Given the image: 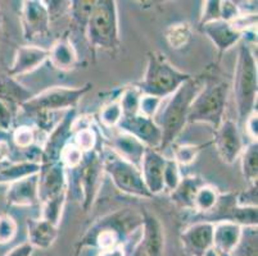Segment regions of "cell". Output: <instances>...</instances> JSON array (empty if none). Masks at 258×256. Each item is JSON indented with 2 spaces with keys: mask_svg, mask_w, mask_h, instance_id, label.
<instances>
[{
  "mask_svg": "<svg viewBox=\"0 0 258 256\" xmlns=\"http://www.w3.org/2000/svg\"><path fill=\"white\" fill-rule=\"evenodd\" d=\"M142 225L143 211L131 208L119 209L95 220L80 238L76 250L81 252L85 247H94L100 251L126 246L131 234L142 229Z\"/></svg>",
  "mask_w": 258,
  "mask_h": 256,
  "instance_id": "1",
  "label": "cell"
},
{
  "mask_svg": "<svg viewBox=\"0 0 258 256\" xmlns=\"http://www.w3.org/2000/svg\"><path fill=\"white\" fill-rule=\"evenodd\" d=\"M206 81L202 77H190L182 83L165 105L156 123L162 132L161 146L158 151H165L176 141L187 124V116L196 96L202 90Z\"/></svg>",
  "mask_w": 258,
  "mask_h": 256,
  "instance_id": "2",
  "label": "cell"
},
{
  "mask_svg": "<svg viewBox=\"0 0 258 256\" xmlns=\"http://www.w3.org/2000/svg\"><path fill=\"white\" fill-rule=\"evenodd\" d=\"M257 76V60L252 48L248 42H243L238 49L233 82L234 100L240 123L247 121L248 117L255 110L258 93Z\"/></svg>",
  "mask_w": 258,
  "mask_h": 256,
  "instance_id": "3",
  "label": "cell"
},
{
  "mask_svg": "<svg viewBox=\"0 0 258 256\" xmlns=\"http://www.w3.org/2000/svg\"><path fill=\"white\" fill-rule=\"evenodd\" d=\"M190 77L189 73H185L171 64L163 53L151 51L148 53L144 76L135 84L143 95L163 100L172 95Z\"/></svg>",
  "mask_w": 258,
  "mask_h": 256,
  "instance_id": "4",
  "label": "cell"
},
{
  "mask_svg": "<svg viewBox=\"0 0 258 256\" xmlns=\"http://www.w3.org/2000/svg\"><path fill=\"white\" fill-rule=\"evenodd\" d=\"M85 37L93 50L116 54L121 46L118 9L114 0H95Z\"/></svg>",
  "mask_w": 258,
  "mask_h": 256,
  "instance_id": "5",
  "label": "cell"
},
{
  "mask_svg": "<svg viewBox=\"0 0 258 256\" xmlns=\"http://www.w3.org/2000/svg\"><path fill=\"white\" fill-rule=\"evenodd\" d=\"M229 94L227 82H206L191 103L187 123H206L217 130L225 121Z\"/></svg>",
  "mask_w": 258,
  "mask_h": 256,
  "instance_id": "6",
  "label": "cell"
},
{
  "mask_svg": "<svg viewBox=\"0 0 258 256\" xmlns=\"http://www.w3.org/2000/svg\"><path fill=\"white\" fill-rule=\"evenodd\" d=\"M67 172H70V180L67 177L69 192L72 190L75 194H79L81 206L84 211L88 213L95 203L102 186V178L104 175L103 150L98 147L97 150L85 154L81 165Z\"/></svg>",
  "mask_w": 258,
  "mask_h": 256,
  "instance_id": "7",
  "label": "cell"
},
{
  "mask_svg": "<svg viewBox=\"0 0 258 256\" xmlns=\"http://www.w3.org/2000/svg\"><path fill=\"white\" fill-rule=\"evenodd\" d=\"M93 89V83L83 84L77 88H69V86H54V88L46 89L37 95H34L29 102L21 107V109L27 116L36 117H48L59 110L76 109L80 100Z\"/></svg>",
  "mask_w": 258,
  "mask_h": 256,
  "instance_id": "8",
  "label": "cell"
},
{
  "mask_svg": "<svg viewBox=\"0 0 258 256\" xmlns=\"http://www.w3.org/2000/svg\"><path fill=\"white\" fill-rule=\"evenodd\" d=\"M103 166L104 173L109 176L119 192L140 199L154 197L145 187L140 169L117 156L109 149L103 151Z\"/></svg>",
  "mask_w": 258,
  "mask_h": 256,
  "instance_id": "9",
  "label": "cell"
},
{
  "mask_svg": "<svg viewBox=\"0 0 258 256\" xmlns=\"http://www.w3.org/2000/svg\"><path fill=\"white\" fill-rule=\"evenodd\" d=\"M193 220L212 223V224L230 222L236 223L241 227H257L258 209L239 206L235 192H226V194H220L216 205L208 213L194 215Z\"/></svg>",
  "mask_w": 258,
  "mask_h": 256,
  "instance_id": "10",
  "label": "cell"
},
{
  "mask_svg": "<svg viewBox=\"0 0 258 256\" xmlns=\"http://www.w3.org/2000/svg\"><path fill=\"white\" fill-rule=\"evenodd\" d=\"M23 39L31 45L44 40L50 34L51 18L48 7L43 0H26L21 9Z\"/></svg>",
  "mask_w": 258,
  "mask_h": 256,
  "instance_id": "11",
  "label": "cell"
},
{
  "mask_svg": "<svg viewBox=\"0 0 258 256\" xmlns=\"http://www.w3.org/2000/svg\"><path fill=\"white\" fill-rule=\"evenodd\" d=\"M77 118V108L64 113L63 118L49 131L44 146L41 147V165L60 161L63 149L71 142L74 135V124Z\"/></svg>",
  "mask_w": 258,
  "mask_h": 256,
  "instance_id": "12",
  "label": "cell"
},
{
  "mask_svg": "<svg viewBox=\"0 0 258 256\" xmlns=\"http://www.w3.org/2000/svg\"><path fill=\"white\" fill-rule=\"evenodd\" d=\"M217 154L225 164H234L243 152L245 144L238 124L231 119H225L217 130H215L213 138Z\"/></svg>",
  "mask_w": 258,
  "mask_h": 256,
  "instance_id": "13",
  "label": "cell"
},
{
  "mask_svg": "<svg viewBox=\"0 0 258 256\" xmlns=\"http://www.w3.org/2000/svg\"><path fill=\"white\" fill-rule=\"evenodd\" d=\"M117 128L138 138L145 147L158 150L161 146V128L153 118L143 117L139 113L135 116H122Z\"/></svg>",
  "mask_w": 258,
  "mask_h": 256,
  "instance_id": "14",
  "label": "cell"
},
{
  "mask_svg": "<svg viewBox=\"0 0 258 256\" xmlns=\"http://www.w3.org/2000/svg\"><path fill=\"white\" fill-rule=\"evenodd\" d=\"M180 241L187 256H206L213 248V224L193 222L181 232Z\"/></svg>",
  "mask_w": 258,
  "mask_h": 256,
  "instance_id": "15",
  "label": "cell"
},
{
  "mask_svg": "<svg viewBox=\"0 0 258 256\" xmlns=\"http://www.w3.org/2000/svg\"><path fill=\"white\" fill-rule=\"evenodd\" d=\"M62 194H69L67 170L60 161L41 165L39 172V201L40 204Z\"/></svg>",
  "mask_w": 258,
  "mask_h": 256,
  "instance_id": "16",
  "label": "cell"
},
{
  "mask_svg": "<svg viewBox=\"0 0 258 256\" xmlns=\"http://www.w3.org/2000/svg\"><path fill=\"white\" fill-rule=\"evenodd\" d=\"M166 160H167V158L161 151L147 147L142 163H140L139 169L144 185L153 196L161 194L165 190L163 170H165Z\"/></svg>",
  "mask_w": 258,
  "mask_h": 256,
  "instance_id": "17",
  "label": "cell"
},
{
  "mask_svg": "<svg viewBox=\"0 0 258 256\" xmlns=\"http://www.w3.org/2000/svg\"><path fill=\"white\" fill-rule=\"evenodd\" d=\"M46 60H48V49L36 45V44L20 46L16 50L15 59L7 73L17 78L20 76H25V74L34 72Z\"/></svg>",
  "mask_w": 258,
  "mask_h": 256,
  "instance_id": "18",
  "label": "cell"
},
{
  "mask_svg": "<svg viewBox=\"0 0 258 256\" xmlns=\"http://www.w3.org/2000/svg\"><path fill=\"white\" fill-rule=\"evenodd\" d=\"M7 206L39 205V173L8 185L6 192Z\"/></svg>",
  "mask_w": 258,
  "mask_h": 256,
  "instance_id": "19",
  "label": "cell"
},
{
  "mask_svg": "<svg viewBox=\"0 0 258 256\" xmlns=\"http://www.w3.org/2000/svg\"><path fill=\"white\" fill-rule=\"evenodd\" d=\"M201 28L203 34L212 41L215 48L217 49L220 58L222 54L239 44V41L243 39V35L231 23L222 20L203 25L201 26Z\"/></svg>",
  "mask_w": 258,
  "mask_h": 256,
  "instance_id": "20",
  "label": "cell"
},
{
  "mask_svg": "<svg viewBox=\"0 0 258 256\" xmlns=\"http://www.w3.org/2000/svg\"><path fill=\"white\" fill-rule=\"evenodd\" d=\"M140 242L148 256H163L165 252V231L161 220L154 214L143 211V225Z\"/></svg>",
  "mask_w": 258,
  "mask_h": 256,
  "instance_id": "21",
  "label": "cell"
},
{
  "mask_svg": "<svg viewBox=\"0 0 258 256\" xmlns=\"http://www.w3.org/2000/svg\"><path fill=\"white\" fill-rule=\"evenodd\" d=\"M48 62L54 69L60 72H70L76 68L79 55L69 36H63L53 42V45L48 49Z\"/></svg>",
  "mask_w": 258,
  "mask_h": 256,
  "instance_id": "22",
  "label": "cell"
},
{
  "mask_svg": "<svg viewBox=\"0 0 258 256\" xmlns=\"http://www.w3.org/2000/svg\"><path fill=\"white\" fill-rule=\"evenodd\" d=\"M108 149L127 163L139 168L147 147L130 133L118 131L111 138V147H108Z\"/></svg>",
  "mask_w": 258,
  "mask_h": 256,
  "instance_id": "23",
  "label": "cell"
},
{
  "mask_svg": "<svg viewBox=\"0 0 258 256\" xmlns=\"http://www.w3.org/2000/svg\"><path fill=\"white\" fill-rule=\"evenodd\" d=\"M59 233V227L43 218H29L27 219V236L29 243L39 250H48L53 246Z\"/></svg>",
  "mask_w": 258,
  "mask_h": 256,
  "instance_id": "24",
  "label": "cell"
},
{
  "mask_svg": "<svg viewBox=\"0 0 258 256\" xmlns=\"http://www.w3.org/2000/svg\"><path fill=\"white\" fill-rule=\"evenodd\" d=\"M243 227L236 223L221 222L213 224V248L217 255H227L238 246Z\"/></svg>",
  "mask_w": 258,
  "mask_h": 256,
  "instance_id": "25",
  "label": "cell"
},
{
  "mask_svg": "<svg viewBox=\"0 0 258 256\" xmlns=\"http://www.w3.org/2000/svg\"><path fill=\"white\" fill-rule=\"evenodd\" d=\"M34 94L23 86L17 78L0 72V100L8 104L13 110L21 108Z\"/></svg>",
  "mask_w": 258,
  "mask_h": 256,
  "instance_id": "26",
  "label": "cell"
},
{
  "mask_svg": "<svg viewBox=\"0 0 258 256\" xmlns=\"http://www.w3.org/2000/svg\"><path fill=\"white\" fill-rule=\"evenodd\" d=\"M205 183L206 181L199 177V176L182 177L177 187L170 192L171 201L179 208L185 209V210H193V204L197 192Z\"/></svg>",
  "mask_w": 258,
  "mask_h": 256,
  "instance_id": "27",
  "label": "cell"
},
{
  "mask_svg": "<svg viewBox=\"0 0 258 256\" xmlns=\"http://www.w3.org/2000/svg\"><path fill=\"white\" fill-rule=\"evenodd\" d=\"M40 169H41V164L36 163V161H11L0 169V185H3V183L11 185L16 181L37 175Z\"/></svg>",
  "mask_w": 258,
  "mask_h": 256,
  "instance_id": "28",
  "label": "cell"
},
{
  "mask_svg": "<svg viewBox=\"0 0 258 256\" xmlns=\"http://www.w3.org/2000/svg\"><path fill=\"white\" fill-rule=\"evenodd\" d=\"M95 0H74L69 4V16L72 27L85 36L86 27L90 20Z\"/></svg>",
  "mask_w": 258,
  "mask_h": 256,
  "instance_id": "29",
  "label": "cell"
},
{
  "mask_svg": "<svg viewBox=\"0 0 258 256\" xmlns=\"http://www.w3.org/2000/svg\"><path fill=\"white\" fill-rule=\"evenodd\" d=\"M241 173L244 180L248 182V186L257 185L258 180V144L257 141H250L245 145L240 155Z\"/></svg>",
  "mask_w": 258,
  "mask_h": 256,
  "instance_id": "30",
  "label": "cell"
},
{
  "mask_svg": "<svg viewBox=\"0 0 258 256\" xmlns=\"http://www.w3.org/2000/svg\"><path fill=\"white\" fill-rule=\"evenodd\" d=\"M72 144L76 145L84 154L94 151L99 147V132L91 124H85V126L75 128L74 135H72Z\"/></svg>",
  "mask_w": 258,
  "mask_h": 256,
  "instance_id": "31",
  "label": "cell"
},
{
  "mask_svg": "<svg viewBox=\"0 0 258 256\" xmlns=\"http://www.w3.org/2000/svg\"><path fill=\"white\" fill-rule=\"evenodd\" d=\"M220 194H221V192L219 191L217 187L206 182L205 185L198 190V192H197L196 195V199H194L193 210L196 211V215L208 213V211L216 205V203L219 200Z\"/></svg>",
  "mask_w": 258,
  "mask_h": 256,
  "instance_id": "32",
  "label": "cell"
},
{
  "mask_svg": "<svg viewBox=\"0 0 258 256\" xmlns=\"http://www.w3.org/2000/svg\"><path fill=\"white\" fill-rule=\"evenodd\" d=\"M165 39L170 48L184 49L191 39V27L186 22L172 23L165 30Z\"/></svg>",
  "mask_w": 258,
  "mask_h": 256,
  "instance_id": "33",
  "label": "cell"
},
{
  "mask_svg": "<svg viewBox=\"0 0 258 256\" xmlns=\"http://www.w3.org/2000/svg\"><path fill=\"white\" fill-rule=\"evenodd\" d=\"M219 256H258L257 227H243V233L238 246L227 255Z\"/></svg>",
  "mask_w": 258,
  "mask_h": 256,
  "instance_id": "34",
  "label": "cell"
},
{
  "mask_svg": "<svg viewBox=\"0 0 258 256\" xmlns=\"http://www.w3.org/2000/svg\"><path fill=\"white\" fill-rule=\"evenodd\" d=\"M39 131L37 127L30 126V124L16 127L15 130L12 131V142L18 150L26 151L35 146Z\"/></svg>",
  "mask_w": 258,
  "mask_h": 256,
  "instance_id": "35",
  "label": "cell"
},
{
  "mask_svg": "<svg viewBox=\"0 0 258 256\" xmlns=\"http://www.w3.org/2000/svg\"><path fill=\"white\" fill-rule=\"evenodd\" d=\"M69 194H62L57 197H53L50 200H46L41 203V217L43 219L53 223V224L59 227L60 219H62L63 209H64L66 201H67Z\"/></svg>",
  "mask_w": 258,
  "mask_h": 256,
  "instance_id": "36",
  "label": "cell"
},
{
  "mask_svg": "<svg viewBox=\"0 0 258 256\" xmlns=\"http://www.w3.org/2000/svg\"><path fill=\"white\" fill-rule=\"evenodd\" d=\"M143 94L140 93L137 84H131L122 90V94L118 98V103L121 105L123 116H135L139 113V103Z\"/></svg>",
  "mask_w": 258,
  "mask_h": 256,
  "instance_id": "37",
  "label": "cell"
},
{
  "mask_svg": "<svg viewBox=\"0 0 258 256\" xmlns=\"http://www.w3.org/2000/svg\"><path fill=\"white\" fill-rule=\"evenodd\" d=\"M122 116L123 114H122L121 105H119L118 99H117L114 102H109L108 104H105L100 109L98 118H99L100 124L105 128H117Z\"/></svg>",
  "mask_w": 258,
  "mask_h": 256,
  "instance_id": "38",
  "label": "cell"
},
{
  "mask_svg": "<svg viewBox=\"0 0 258 256\" xmlns=\"http://www.w3.org/2000/svg\"><path fill=\"white\" fill-rule=\"evenodd\" d=\"M206 145H179L173 149V160L179 164L180 166L190 165L197 160L203 147L208 146Z\"/></svg>",
  "mask_w": 258,
  "mask_h": 256,
  "instance_id": "39",
  "label": "cell"
},
{
  "mask_svg": "<svg viewBox=\"0 0 258 256\" xmlns=\"http://www.w3.org/2000/svg\"><path fill=\"white\" fill-rule=\"evenodd\" d=\"M18 233V224L9 213L0 214V245H8Z\"/></svg>",
  "mask_w": 258,
  "mask_h": 256,
  "instance_id": "40",
  "label": "cell"
},
{
  "mask_svg": "<svg viewBox=\"0 0 258 256\" xmlns=\"http://www.w3.org/2000/svg\"><path fill=\"white\" fill-rule=\"evenodd\" d=\"M84 154L79 147L72 142H69L67 146L63 149L62 155H60V163L66 168V170H74V169L79 168L84 160Z\"/></svg>",
  "mask_w": 258,
  "mask_h": 256,
  "instance_id": "41",
  "label": "cell"
},
{
  "mask_svg": "<svg viewBox=\"0 0 258 256\" xmlns=\"http://www.w3.org/2000/svg\"><path fill=\"white\" fill-rule=\"evenodd\" d=\"M181 178L182 176L179 164L176 163L172 158H167L165 170H163V185H165V190H167L170 192L173 191L180 183Z\"/></svg>",
  "mask_w": 258,
  "mask_h": 256,
  "instance_id": "42",
  "label": "cell"
},
{
  "mask_svg": "<svg viewBox=\"0 0 258 256\" xmlns=\"http://www.w3.org/2000/svg\"><path fill=\"white\" fill-rule=\"evenodd\" d=\"M220 20H221V2H219V0L203 2L201 17H199V26L207 25V23Z\"/></svg>",
  "mask_w": 258,
  "mask_h": 256,
  "instance_id": "43",
  "label": "cell"
},
{
  "mask_svg": "<svg viewBox=\"0 0 258 256\" xmlns=\"http://www.w3.org/2000/svg\"><path fill=\"white\" fill-rule=\"evenodd\" d=\"M161 103V99L149 95H142L139 103V114L143 117H147V118H153L156 113L158 112Z\"/></svg>",
  "mask_w": 258,
  "mask_h": 256,
  "instance_id": "44",
  "label": "cell"
},
{
  "mask_svg": "<svg viewBox=\"0 0 258 256\" xmlns=\"http://www.w3.org/2000/svg\"><path fill=\"white\" fill-rule=\"evenodd\" d=\"M258 195H257V185L248 186L247 190L238 192L236 194V201L239 206L243 208H257L258 205Z\"/></svg>",
  "mask_w": 258,
  "mask_h": 256,
  "instance_id": "45",
  "label": "cell"
},
{
  "mask_svg": "<svg viewBox=\"0 0 258 256\" xmlns=\"http://www.w3.org/2000/svg\"><path fill=\"white\" fill-rule=\"evenodd\" d=\"M16 110L0 100V131H9L13 126Z\"/></svg>",
  "mask_w": 258,
  "mask_h": 256,
  "instance_id": "46",
  "label": "cell"
},
{
  "mask_svg": "<svg viewBox=\"0 0 258 256\" xmlns=\"http://www.w3.org/2000/svg\"><path fill=\"white\" fill-rule=\"evenodd\" d=\"M240 16V11H239L236 2H221V20L225 22H234L236 18Z\"/></svg>",
  "mask_w": 258,
  "mask_h": 256,
  "instance_id": "47",
  "label": "cell"
},
{
  "mask_svg": "<svg viewBox=\"0 0 258 256\" xmlns=\"http://www.w3.org/2000/svg\"><path fill=\"white\" fill-rule=\"evenodd\" d=\"M244 126H245V131H247L248 136H249L250 141H257L258 137V118H257V109L250 114L247 118V121L244 122Z\"/></svg>",
  "mask_w": 258,
  "mask_h": 256,
  "instance_id": "48",
  "label": "cell"
},
{
  "mask_svg": "<svg viewBox=\"0 0 258 256\" xmlns=\"http://www.w3.org/2000/svg\"><path fill=\"white\" fill-rule=\"evenodd\" d=\"M32 253H34V247L29 242H25L12 248L6 256H32Z\"/></svg>",
  "mask_w": 258,
  "mask_h": 256,
  "instance_id": "49",
  "label": "cell"
},
{
  "mask_svg": "<svg viewBox=\"0 0 258 256\" xmlns=\"http://www.w3.org/2000/svg\"><path fill=\"white\" fill-rule=\"evenodd\" d=\"M128 251H126V246H116V247L100 250L98 256H128Z\"/></svg>",
  "mask_w": 258,
  "mask_h": 256,
  "instance_id": "50",
  "label": "cell"
},
{
  "mask_svg": "<svg viewBox=\"0 0 258 256\" xmlns=\"http://www.w3.org/2000/svg\"><path fill=\"white\" fill-rule=\"evenodd\" d=\"M128 256H148L144 250V246H143V243L140 242V239H139V242L137 243V246L133 248V251L128 253Z\"/></svg>",
  "mask_w": 258,
  "mask_h": 256,
  "instance_id": "51",
  "label": "cell"
},
{
  "mask_svg": "<svg viewBox=\"0 0 258 256\" xmlns=\"http://www.w3.org/2000/svg\"><path fill=\"white\" fill-rule=\"evenodd\" d=\"M206 256H219V255H217V253H216L213 250H211L210 252H207V255H206Z\"/></svg>",
  "mask_w": 258,
  "mask_h": 256,
  "instance_id": "52",
  "label": "cell"
},
{
  "mask_svg": "<svg viewBox=\"0 0 258 256\" xmlns=\"http://www.w3.org/2000/svg\"><path fill=\"white\" fill-rule=\"evenodd\" d=\"M80 253H81V252H80V251H77V250H75V252H74V255H72V256H80Z\"/></svg>",
  "mask_w": 258,
  "mask_h": 256,
  "instance_id": "53",
  "label": "cell"
},
{
  "mask_svg": "<svg viewBox=\"0 0 258 256\" xmlns=\"http://www.w3.org/2000/svg\"><path fill=\"white\" fill-rule=\"evenodd\" d=\"M3 166H4V165H0V169H2V168H3Z\"/></svg>",
  "mask_w": 258,
  "mask_h": 256,
  "instance_id": "54",
  "label": "cell"
},
{
  "mask_svg": "<svg viewBox=\"0 0 258 256\" xmlns=\"http://www.w3.org/2000/svg\"><path fill=\"white\" fill-rule=\"evenodd\" d=\"M0 34H2V27H0Z\"/></svg>",
  "mask_w": 258,
  "mask_h": 256,
  "instance_id": "55",
  "label": "cell"
}]
</instances>
